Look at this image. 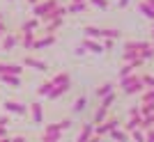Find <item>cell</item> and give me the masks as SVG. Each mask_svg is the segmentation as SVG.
Masks as SVG:
<instances>
[{"instance_id":"9","label":"cell","mask_w":154,"mask_h":142,"mask_svg":"<svg viewBox=\"0 0 154 142\" xmlns=\"http://www.w3.org/2000/svg\"><path fill=\"white\" fill-rule=\"evenodd\" d=\"M30 119H32V124H44V108H42L39 101L30 103Z\"/></svg>"},{"instance_id":"16","label":"cell","mask_w":154,"mask_h":142,"mask_svg":"<svg viewBox=\"0 0 154 142\" xmlns=\"http://www.w3.org/2000/svg\"><path fill=\"white\" fill-rule=\"evenodd\" d=\"M69 90H71V83H67V85H58V87H53V92L48 94V99H51V101H55V99L64 96V94H67Z\"/></svg>"},{"instance_id":"33","label":"cell","mask_w":154,"mask_h":142,"mask_svg":"<svg viewBox=\"0 0 154 142\" xmlns=\"http://www.w3.org/2000/svg\"><path fill=\"white\" fill-rule=\"evenodd\" d=\"M129 135H131V140L134 142H145V131H134V133H129Z\"/></svg>"},{"instance_id":"25","label":"cell","mask_w":154,"mask_h":142,"mask_svg":"<svg viewBox=\"0 0 154 142\" xmlns=\"http://www.w3.org/2000/svg\"><path fill=\"white\" fill-rule=\"evenodd\" d=\"M120 37H122V32L115 30V28H103L101 30V39H113V41H115V39H120Z\"/></svg>"},{"instance_id":"27","label":"cell","mask_w":154,"mask_h":142,"mask_svg":"<svg viewBox=\"0 0 154 142\" xmlns=\"http://www.w3.org/2000/svg\"><path fill=\"white\" fill-rule=\"evenodd\" d=\"M110 138H113L115 142H129V138H131V135H129L127 131H122V129H115L113 133H110Z\"/></svg>"},{"instance_id":"12","label":"cell","mask_w":154,"mask_h":142,"mask_svg":"<svg viewBox=\"0 0 154 142\" xmlns=\"http://www.w3.org/2000/svg\"><path fill=\"white\" fill-rule=\"evenodd\" d=\"M35 41H37V32H21V46L26 51H30L35 46Z\"/></svg>"},{"instance_id":"36","label":"cell","mask_w":154,"mask_h":142,"mask_svg":"<svg viewBox=\"0 0 154 142\" xmlns=\"http://www.w3.org/2000/svg\"><path fill=\"white\" fill-rule=\"evenodd\" d=\"M60 138H62V135H46V133H44V135L39 138V142H60Z\"/></svg>"},{"instance_id":"1","label":"cell","mask_w":154,"mask_h":142,"mask_svg":"<svg viewBox=\"0 0 154 142\" xmlns=\"http://www.w3.org/2000/svg\"><path fill=\"white\" fill-rule=\"evenodd\" d=\"M60 5V0H39L37 5L32 7V16H35V19H44L46 14L48 12H53V9H55V7Z\"/></svg>"},{"instance_id":"41","label":"cell","mask_w":154,"mask_h":142,"mask_svg":"<svg viewBox=\"0 0 154 142\" xmlns=\"http://www.w3.org/2000/svg\"><path fill=\"white\" fill-rule=\"evenodd\" d=\"M145 142H154V129L145 131Z\"/></svg>"},{"instance_id":"38","label":"cell","mask_w":154,"mask_h":142,"mask_svg":"<svg viewBox=\"0 0 154 142\" xmlns=\"http://www.w3.org/2000/svg\"><path fill=\"white\" fill-rule=\"evenodd\" d=\"M129 117H140V105H134V108H129Z\"/></svg>"},{"instance_id":"48","label":"cell","mask_w":154,"mask_h":142,"mask_svg":"<svg viewBox=\"0 0 154 142\" xmlns=\"http://www.w3.org/2000/svg\"><path fill=\"white\" fill-rule=\"evenodd\" d=\"M37 2H39V0H28V5H32V7L37 5Z\"/></svg>"},{"instance_id":"4","label":"cell","mask_w":154,"mask_h":142,"mask_svg":"<svg viewBox=\"0 0 154 142\" xmlns=\"http://www.w3.org/2000/svg\"><path fill=\"white\" fill-rule=\"evenodd\" d=\"M2 110H5V115H26L28 105L21 103V101H12V99H7L5 103H2Z\"/></svg>"},{"instance_id":"49","label":"cell","mask_w":154,"mask_h":142,"mask_svg":"<svg viewBox=\"0 0 154 142\" xmlns=\"http://www.w3.org/2000/svg\"><path fill=\"white\" fill-rule=\"evenodd\" d=\"M152 46H154V21H152Z\"/></svg>"},{"instance_id":"30","label":"cell","mask_w":154,"mask_h":142,"mask_svg":"<svg viewBox=\"0 0 154 142\" xmlns=\"http://www.w3.org/2000/svg\"><path fill=\"white\" fill-rule=\"evenodd\" d=\"M145 115H154V101L140 103V117H145Z\"/></svg>"},{"instance_id":"35","label":"cell","mask_w":154,"mask_h":142,"mask_svg":"<svg viewBox=\"0 0 154 142\" xmlns=\"http://www.w3.org/2000/svg\"><path fill=\"white\" fill-rule=\"evenodd\" d=\"M90 5H94L97 9H101V12H106V9H108V0H90Z\"/></svg>"},{"instance_id":"39","label":"cell","mask_w":154,"mask_h":142,"mask_svg":"<svg viewBox=\"0 0 154 142\" xmlns=\"http://www.w3.org/2000/svg\"><path fill=\"white\" fill-rule=\"evenodd\" d=\"M7 32H9V28H7V23H5V21H0V39L5 37Z\"/></svg>"},{"instance_id":"8","label":"cell","mask_w":154,"mask_h":142,"mask_svg":"<svg viewBox=\"0 0 154 142\" xmlns=\"http://www.w3.org/2000/svg\"><path fill=\"white\" fill-rule=\"evenodd\" d=\"M94 126H97L94 122H85L83 126H81V133H78L76 142H90L92 135H94Z\"/></svg>"},{"instance_id":"28","label":"cell","mask_w":154,"mask_h":142,"mask_svg":"<svg viewBox=\"0 0 154 142\" xmlns=\"http://www.w3.org/2000/svg\"><path fill=\"white\" fill-rule=\"evenodd\" d=\"M140 58V53L138 51H131V48H124V53H122V62L127 64V62H134V60H138Z\"/></svg>"},{"instance_id":"50","label":"cell","mask_w":154,"mask_h":142,"mask_svg":"<svg viewBox=\"0 0 154 142\" xmlns=\"http://www.w3.org/2000/svg\"><path fill=\"white\" fill-rule=\"evenodd\" d=\"M0 142H12V138H2V140H0Z\"/></svg>"},{"instance_id":"46","label":"cell","mask_w":154,"mask_h":142,"mask_svg":"<svg viewBox=\"0 0 154 142\" xmlns=\"http://www.w3.org/2000/svg\"><path fill=\"white\" fill-rule=\"evenodd\" d=\"M12 142H28L23 135H16V138H12Z\"/></svg>"},{"instance_id":"37","label":"cell","mask_w":154,"mask_h":142,"mask_svg":"<svg viewBox=\"0 0 154 142\" xmlns=\"http://www.w3.org/2000/svg\"><path fill=\"white\" fill-rule=\"evenodd\" d=\"M140 58H143V60H152V58H154V46H149V48H145V51L140 53Z\"/></svg>"},{"instance_id":"53","label":"cell","mask_w":154,"mask_h":142,"mask_svg":"<svg viewBox=\"0 0 154 142\" xmlns=\"http://www.w3.org/2000/svg\"><path fill=\"white\" fill-rule=\"evenodd\" d=\"M147 2H149V5H152V9H154V0H147Z\"/></svg>"},{"instance_id":"44","label":"cell","mask_w":154,"mask_h":142,"mask_svg":"<svg viewBox=\"0 0 154 142\" xmlns=\"http://www.w3.org/2000/svg\"><path fill=\"white\" fill-rule=\"evenodd\" d=\"M127 5H129V0H117V7H120V9H124Z\"/></svg>"},{"instance_id":"5","label":"cell","mask_w":154,"mask_h":142,"mask_svg":"<svg viewBox=\"0 0 154 142\" xmlns=\"http://www.w3.org/2000/svg\"><path fill=\"white\" fill-rule=\"evenodd\" d=\"M19 44H21V32H7L2 37V51L5 53H12Z\"/></svg>"},{"instance_id":"31","label":"cell","mask_w":154,"mask_h":142,"mask_svg":"<svg viewBox=\"0 0 154 142\" xmlns=\"http://www.w3.org/2000/svg\"><path fill=\"white\" fill-rule=\"evenodd\" d=\"M115 99H117V94H115V92H110L108 96H103V99H101V105H103V108H108V110H110V105L115 103Z\"/></svg>"},{"instance_id":"54","label":"cell","mask_w":154,"mask_h":142,"mask_svg":"<svg viewBox=\"0 0 154 142\" xmlns=\"http://www.w3.org/2000/svg\"><path fill=\"white\" fill-rule=\"evenodd\" d=\"M7 2H14V0H7Z\"/></svg>"},{"instance_id":"15","label":"cell","mask_w":154,"mask_h":142,"mask_svg":"<svg viewBox=\"0 0 154 142\" xmlns=\"http://www.w3.org/2000/svg\"><path fill=\"white\" fill-rule=\"evenodd\" d=\"M138 12H140L145 19L154 21V9H152V5H149L147 0H140V2H138Z\"/></svg>"},{"instance_id":"11","label":"cell","mask_w":154,"mask_h":142,"mask_svg":"<svg viewBox=\"0 0 154 142\" xmlns=\"http://www.w3.org/2000/svg\"><path fill=\"white\" fill-rule=\"evenodd\" d=\"M83 48H85V51H90V53H97V55L103 53V44H99L97 39H85L83 37Z\"/></svg>"},{"instance_id":"32","label":"cell","mask_w":154,"mask_h":142,"mask_svg":"<svg viewBox=\"0 0 154 142\" xmlns=\"http://www.w3.org/2000/svg\"><path fill=\"white\" fill-rule=\"evenodd\" d=\"M140 80H143V85H145L147 90H152V87H154V76H149V73H143Z\"/></svg>"},{"instance_id":"3","label":"cell","mask_w":154,"mask_h":142,"mask_svg":"<svg viewBox=\"0 0 154 142\" xmlns=\"http://www.w3.org/2000/svg\"><path fill=\"white\" fill-rule=\"evenodd\" d=\"M71 129V119H60L55 124H46L44 126V133L46 135H62L64 131Z\"/></svg>"},{"instance_id":"14","label":"cell","mask_w":154,"mask_h":142,"mask_svg":"<svg viewBox=\"0 0 154 142\" xmlns=\"http://www.w3.org/2000/svg\"><path fill=\"white\" fill-rule=\"evenodd\" d=\"M0 83L7 85V87H21V85H23V78L21 76H0Z\"/></svg>"},{"instance_id":"23","label":"cell","mask_w":154,"mask_h":142,"mask_svg":"<svg viewBox=\"0 0 154 142\" xmlns=\"http://www.w3.org/2000/svg\"><path fill=\"white\" fill-rule=\"evenodd\" d=\"M140 119H143V117H129V122L124 124V131H127V133L138 131V129H140Z\"/></svg>"},{"instance_id":"40","label":"cell","mask_w":154,"mask_h":142,"mask_svg":"<svg viewBox=\"0 0 154 142\" xmlns=\"http://www.w3.org/2000/svg\"><path fill=\"white\" fill-rule=\"evenodd\" d=\"M113 44H115L113 39H103V51H113Z\"/></svg>"},{"instance_id":"24","label":"cell","mask_w":154,"mask_h":142,"mask_svg":"<svg viewBox=\"0 0 154 142\" xmlns=\"http://www.w3.org/2000/svg\"><path fill=\"white\" fill-rule=\"evenodd\" d=\"M110 92H115V85H113V83H103V85H99V87H97V96L103 99V96H108Z\"/></svg>"},{"instance_id":"26","label":"cell","mask_w":154,"mask_h":142,"mask_svg":"<svg viewBox=\"0 0 154 142\" xmlns=\"http://www.w3.org/2000/svg\"><path fill=\"white\" fill-rule=\"evenodd\" d=\"M53 87H55V85H53V83H51V78H48V80H44V83L39 85L37 94H39V96H48V94L53 92Z\"/></svg>"},{"instance_id":"19","label":"cell","mask_w":154,"mask_h":142,"mask_svg":"<svg viewBox=\"0 0 154 142\" xmlns=\"http://www.w3.org/2000/svg\"><path fill=\"white\" fill-rule=\"evenodd\" d=\"M83 34H85V39H101V28H94V25H85L83 28Z\"/></svg>"},{"instance_id":"45","label":"cell","mask_w":154,"mask_h":142,"mask_svg":"<svg viewBox=\"0 0 154 142\" xmlns=\"http://www.w3.org/2000/svg\"><path fill=\"white\" fill-rule=\"evenodd\" d=\"M2 138H9V133H7V129H2V126H0V140H2Z\"/></svg>"},{"instance_id":"47","label":"cell","mask_w":154,"mask_h":142,"mask_svg":"<svg viewBox=\"0 0 154 142\" xmlns=\"http://www.w3.org/2000/svg\"><path fill=\"white\" fill-rule=\"evenodd\" d=\"M90 142H101V138H99V135H92V140Z\"/></svg>"},{"instance_id":"52","label":"cell","mask_w":154,"mask_h":142,"mask_svg":"<svg viewBox=\"0 0 154 142\" xmlns=\"http://www.w3.org/2000/svg\"><path fill=\"white\" fill-rule=\"evenodd\" d=\"M0 21H5V14H2V12H0Z\"/></svg>"},{"instance_id":"6","label":"cell","mask_w":154,"mask_h":142,"mask_svg":"<svg viewBox=\"0 0 154 142\" xmlns=\"http://www.w3.org/2000/svg\"><path fill=\"white\" fill-rule=\"evenodd\" d=\"M23 67H28V69H35V71H39V73L48 71V64H46L44 60L32 58V55H26V58H23Z\"/></svg>"},{"instance_id":"42","label":"cell","mask_w":154,"mask_h":142,"mask_svg":"<svg viewBox=\"0 0 154 142\" xmlns=\"http://www.w3.org/2000/svg\"><path fill=\"white\" fill-rule=\"evenodd\" d=\"M7 124H9V115H2V117H0V126L7 129Z\"/></svg>"},{"instance_id":"43","label":"cell","mask_w":154,"mask_h":142,"mask_svg":"<svg viewBox=\"0 0 154 142\" xmlns=\"http://www.w3.org/2000/svg\"><path fill=\"white\" fill-rule=\"evenodd\" d=\"M74 53H76V55H85V48H83V44H81V46H76V51H74Z\"/></svg>"},{"instance_id":"10","label":"cell","mask_w":154,"mask_h":142,"mask_svg":"<svg viewBox=\"0 0 154 142\" xmlns=\"http://www.w3.org/2000/svg\"><path fill=\"white\" fill-rule=\"evenodd\" d=\"M55 34H44V37H39L37 41H35V46H32V51H42V48H46V46H53L55 44Z\"/></svg>"},{"instance_id":"51","label":"cell","mask_w":154,"mask_h":142,"mask_svg":"<svg viewBox=\"0 0 154 142\" xmlns=\"http://www.w3.org/2000/svg\"><path fill=\"white\" fill-rule=\"evenodd\" d=\"M71 2H88V0H71Z\"/></svg>"},{"instance_id":"7","label":"cell","mask_w":154,"mask_h":142,"mask_svg":"<svg viewBox=\"0 0 154 142\" xmlns=\"http://www.w3.org/2000/svg\"><path fill=\"white\" fill-rule=\"evenodd\" d=\"M0 76H23V64L0 62Z\"/></svg>"},{"instance_id":"2","label":"cell","mask_w":154,"mask_h":142,"mask_svg":"<svg viewBox=\"0 0 154 142\" xmlns=\"http://www.w3.org/2000/svg\"><path fill=\"white\" fill-rule=\"evenodd\" d=\"M115 129H120V119H117V117H108L103 124H97V126H94V135H99V138L110 135Z\"/></svg>"},{"instance_id":"13","label":"cell","mask_w":154,"mask_h":142,"mask_svg":"<svg viewBox=\"0 0 154 142\" xmlns=\"http://www.w3.org/2000/svg\"><path fill=\"white\" fill-rule=\"evenodd\" d=\"M62 23H64V19H51V21H46V23H44V32L46 34H55V30L62 28Z\"/></svg>"},{"instance_id":"22","label":"cell","mask_w":154,"mask_h":142,"mask_svg":"<svg viewBox=\"0 0 154 142\" xmlns=\"http://www.w3.org/2000/svg\"><path fill=\"white\" fill-rule=\"evenodd\" d=\"M51 83L58 87V85H67V83H71V78H69V73H67V71H60V73H55V76L51 78Z\"/></svg>"},{"instance_id":"29","label":"cell","mask_w":154,"mask_h":142,"mask_svg":"<svg viewBox=\"0 0 154 142\" xmlns=\"http://www.w3.org/2000/svg\"><path fill=\"white\" fill-rule=\"evenodd\" d=\"M85 108H88V96H78L76 101H74V112H76V115H81Z\"/></svg>"},{"instance_id":"18","label":"cell","mask_w":154,"mask_h":142,"mask_svg":"<svg viewBox=\"0 0 154 142\" xmlns=\"http://www.w3.org/2000/svg\"><path fill=\"white\" fill-rule=\"evenodd\" d=\"M88 12V2H69L67 5V14H85Z\"/></svg>"},{"instance_id":"21","label":"cell","mask_w":154,"mask_h":142,"mask_svg":"<svg viewBox=\"0 0 154 142\" xmlns=\"http://www.w3.org/2000/svg\"><path fill=\"white\" fill-rule=\"evenodd\" d=\"M106 119H108V108L99 105V108H97V112H94V117H92V122H94V124H103Z\"/></svg>"},{"instance_id":"34","label":"cell","mask_w":154,"mask_h":142,"mask_svg":"<svg viewBox=\"0 0 154 142\" xmlns=\"http://www.w3.org/2000/svg\"><path fill=\"white\" fill-rule=\"evenodd\" d=\"M140 101H143V103L154 101V87H152V90H145V92H143V94H140Z\"/></svg>"},{"instance_id":"17","label":"cell","mask_w":154,"mask_h":142,"mask_svg":"<svg viewBox=\"0 0 154 142\" xmlns=\"http://www.w3.org/2000/svg\"><path fill=\"white\" fill-rule=\"evenodd\" d=\"M149 41H134V39H129L127 44H124V48H131V51H138V53H143L145 48H149Z\"/></svg>"},{"instance_id":"20","label":"cell","mask_w":154,"mask_h":142,"mask_svg":"<svg viewBox=\"0 0 154 142\" xmlns=\"http://www.w3.org/2000/svg\"><path fill=\"white\" fill-rule=\"evenodd\" d=\"M39 23H42V21L32 16V19H28L26 23L21 25V32H35V30H37V28H39Z\"/></svg>"}]
</instances>
